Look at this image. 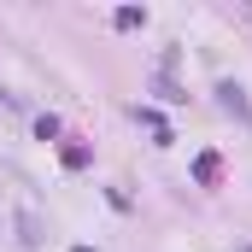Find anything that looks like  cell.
<instances>
[{
	"mask_svg": "<svg viewBox=\"0 0 252 252\" xmlns=\"http://www.w3.org/2000/svg\"><path fill=\"white\" fill-rule=\"evenodd\" d=\"M217 94H223V106H229L241 124H252V106H247V94H241V82H217Z\"/></svg>",
	"mask_w": 252,
	"mask_h": 252,
	"instance_id": "cell-1",
	"label": "cell"
},
{
	"mask_svg": "<svg viewBox=\"0 0 252 252\" xmlns=\"http://www.w3.org/2000/svg\"><path fill=\"white\" fill-rule=\"evenodd\" d=\"M241 12H247V18H252V6H241Z\"/></svg>",
	"mask_w": 252,
	"mask_h": 252,
	"instance_id": "cell-2",
	"label": "cell"
},
{
	"mask_svg": "<svg viewBox=\"0 0 252 252\" xmlns=\"http://www.w3.org/2000/svg\"><path fill=\"white\" fill-rule=\"evenodd\" d=\"M76 252H94V247H76Z\"/></svg>",
	"mask_w": 252,
	"mask_h": 252,
	"instance_id": "cell-3",
	"label": "cell"
}]
</instances>
